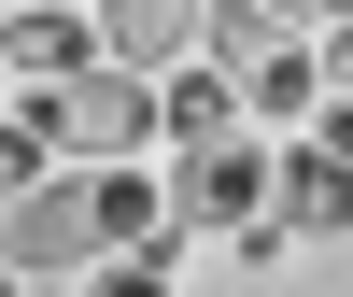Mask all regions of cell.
I'll use <instances>...</instances> for the list:
<instances>
[{"mask_svg":"<svg viewBox=\"0 0 353 297\" xmlns=\"http://www.w3.org/2000/svg\"><path fill=\"white\" fill-rule=\"evenodd\" d=\"M269 227H283V241H339V227H353V170L311 128H297V156H269Z\"/></svg>","mask_w":353,"mask_h":297,"instance_id":"277c9868","label":"cell"},{"mask_svg":"<svg viewBox=\"0 0 353 297\" xmlns=\"http://www.w3.org/2000/svg\"><path fill=\"white\" fill-rule=\"evenodd\" d=\"M241 113H269V128H311V113H325V71H311V57L283 43L269 71H241Z\"/></svg>","mask_w":353,"mask_h":297,"instance_id":"9c48e42d","label":"cell"},{"mask_svg":"<svg viewBox=\"0 0 353 297\" xmlns=\"http://www.w3.org/2000/svg\"><path fill=\"white\" fill-rule=\"evenodd\" d=\"M198 43V0H99V57L113 71H170Z\"/></svg>","mask_w":353,"mask_h":297,"instance_id":"8992f818","label":"cell"},{"mask_svg":"<svg viewBox=\"0 0 353 297\" xmlns=\"http://www.w3.org/2000/svg\"><path fill=\"white\" fill-rule=\"evenodd\" d=\"M156 227H170V241H241V255H283V227H269V156H254L241 128H226V142H198V156H170Z\"/></svg>","mask_w":353,"mask_h":297,"instance_id":"7a4b0ae2","label":"cell"},{"mask_svg":"<svg viewBox=\"0 0 353 297\" xmlns=\"http://www.w3.org/2000/svg\"><path fill=\"white\" fill-rule=\"evenodd\" d=\"M85 57H99V28H85L71 0H43V15H14V28H0V85H28V99H43V85H71Z\"/></svg>","mask_w":353,"mask_h":297,"instance_id":"5b68a950","label":"cell"},{"mask_svg":"<svg viewBox=\"0 0 353 297\" xmlns=\"http://www.w3.org/2000/svg\"><path fill=\"white\" fill-rule=\"evenodd\" d=\"M311 142H325V156L353 170V99H325V113H311Z\"/></svg>","mask_w":353,"mask_h":297,"instance_id":"7c38bea8","label":"cell"},{"mask_svg":"<svg viewBox=\"0 0 353 297\" xmlns=\"http://www.w3.org/2000/svg\"><path fill=\"white\" fill-rule=\"evenodd\" d=\"M28 128H43V156H71V170H128L141 142H156V71L85 57L71 85H43V99H28Z\"/></svg>","mask_w":353,"mask_h":297,"instance_id":"3957f363","label":"cell"},{"mask_svg":"<svg viewBox=\"0 0 353 297\" xmlns=\"http://www.w3.org/2000/svg\"><path fill=\"white\" fill-rule=\"evenodd\" d=\"M43 170H57V156H43V128H28V113H0V213H14Z\"/></svg>","mask_w":353,"mask_h":297,"instance_id":"8fae6325","label":"cell"},{"mask_svg":"<svg viewBox=\"0 0 353 297\" xmlns=\"http://www.w3.org/2000/svg\"><path fill=\"white\" fill-rule=\"evenodd\" d=\"M156 128L198 156V142H226V128H241V85H226V71H170V85H156Z\"/></svg>","mask_w":353,"mask_h":297,"instance_id":"ba28073f","label":"cell"},{"mask_svg":"<svg viewBox=\"0 0 353 297\" xmlns=\"http://www.w3.org/2000/svg\"><path fill=\"white\" fill-rule=\"evenodd\" d=\"M311 71H325V99H353V28H339L325 57H311Z\"/></svg>","mask_w":353,"mask_h":297,"instance_id":"4fadbf2b","label":"cell"},{"mask_svg":"<svg viewBox=\"0 0 353 297\" xmlns=\"http://www.w3.org/2000/svg\"><path fill=\"white\" fill-rule=\"evenodd\" d=\"M198 57H212L226 85H241V71H269V57H283V28H269V0H198Z\"/></svg>","mask_w":353,"mask_h":297,"instance_id":"52a82bcc","label":"cell"},{"mask_svg":"<svg viewBox=\"0 0 353 297\" xmlns=\"http://www.w3.org/2000/svg\"><path fill=\"white\" fill-rule=\"evenodd\" d=\"M141 241H170L141 170H57V184H28L14 213H0L14 283H28V269H99V255H141Z\"/></svg>","mask_w":353,"mask_h":297,"instance_id":"6da1fadb","label":"cell"},{"mask_svg":"<svg viewBox=\"0 0 353 297\" xmlns=\"http://www.w3.org/2000/svg\"><path fill=\"white\" fill-rule=\"evenodd\" d=\"M0 297H14V255H0Z\"/></svg>","mask_w":353,"mask_h":297,"instance_id":"5bb4252c","label":"cell"},{"mask_svg":"<svg viewBox=\"0 0 353 297\" xmlns=\"http://www.w3.org/2000/svg\"><path fill=\"white\" fill-rule=\"evenodd\" d=\"M170 255H184V241H141V255H99V269H85V297H170Z\"/></svg>","mask_w":353,"mask_h":297,"instance_id":"30bf717a","label":"cell"},{"mask_svg":"<svg viewBox=\"0 0 353 297\" xmlns=\"http://www.w3.org/2000/svg\"><path fill=\"white\" fill-rule=\"evenodd\" d=\"M71 15H85V0H71Z\"/></svg>","mask_w":353,"mask_h":297,"instance_id":"9a60e30c","label":"cell"}]
</instances>
